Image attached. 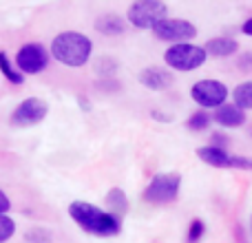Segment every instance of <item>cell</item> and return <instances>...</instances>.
<instances>
[{
	"label": "cell",
	"instance_id": "5b68a950",
	"mask_svg": "<svg viewBox=\"0 0 252 243\" xmlns=\"http://www.w3.org/2000/svg\"><path fill=\"white\" fill-rule=\"evenodd\" d=\"M182 177L177 173H157L144 190V201L148 204H170L179 197Z\"/></svg>",
	"mask_w": 252,
	"mask_h": 243
},
{
	"label": "cell",
	"instance_id": "4fadbf2b",
	"mask_svg": "<svg viewBox=\"0 0 252 243\" xmlns=\"http://www.w3.org/2000/svg\"><path fill=\"white\" fill-rule=\"evenodd\" d=\"M239 44L237 40L226 38V35H219V38H210L208 42L204 44V51L206 56H215V58H230L237 53Z\"/></svg>",
	"mask_w": 252,
	"mask_h": 243
},
{
	"label": "cell",
	"instance_id": "5bb4252c",
	"mask_svg": "<svg viewBox=\"0 0 252 243\" xmlns=\"http://www.w3.org/2000/svg\"><path fill=\"white\" fill-rule=\"evenodd\" d=\"M95 29L104 35H120L126 31V22L115 13H104L95 20Z\"/></svg>",
	"mask_w": 252,
	"mask_h": 243
},
{
	"label": "cell",
	"instance_id": "cb8c5ba5",
	"mask_svg": "<svg viewBox=\"0 0 252 243\" xmlns=\"http://www.w3.org/2000/svg\"><path fill=\"white\" fill-rule=\"evenodd\" d=\"M241 33H244V35H250V38H252V18H248V20L241 25Z\"/></svg>",
	"mask_w": 252,
	"mask_h": 243
},
{
	"label": "cell",
	"instance_id": "d6986e66",
	"mask_svg": "<svg viewBox=\"0 0 252 243\" xmlns=\"http://www.w3.org/2000/svg\"><path fill=\"white\" fill-rule=\"evenodd\" d=\"M206 235V221L204 219H192L190 226H188V235H186V243H199Z\"/></svg>",
	"mask_w": 252,
	"mask_h": 243
},
{
	"label": "cell",
	"instance_id": "6da1fadb",
	"mask_svg": "<svg viewBox=\"0 0 252 243\" xmlns=\"http://www.w3.org/2000/svg\"><path fill=\"white\" fill-rule=\"evenodd\" d=\"M69 217L82 228L84 232L95 237H115L122 230V219L111 214L109 210L100 208L95 204H89V201H73L69 204Z\"/></svg>",
	"mask_w": 252,
	"mask_h": 243
},
{
	"label": "cell",
	"instance_id": "ac0fdd59",
	"mask_svg": "<svg viewBox=\"0 0 252 243\" xmlns=\"http://www.w3.org/2000/svg\"><path fill=\"white\" fill-rule=\"evenodd\" d=\"M210 122H213V115L206 113V111H197V113H192L190 118H188L186 126L190 130H197V133H201V130H206L210 126Z\"/></svg>",
	"mask_w": 252,
	"mask_h": 243
},
{
	"label": "cell",
	"instance_id": "44dd1931",
	"mask_svg": "<svg viewBox=\"0 0 252 243\" xmlns=\"http://www.w3.org/2000/svg\"><path fill=\"white\" fill-rule=\"evenodd\" d=\"M230 168L252 170V157H237V155H232V159H230Z\"/></svg>",
	"mask_w": 252,
	"mask_h": 243
},
{
	"label": "cell",
	"instance_id": "9a60e30c",
	"mask_svg": "<svg viewBox=\"0 0 252 243\" xmlns=\"http://www.w3.org/2000/svg\"><path fill=\"white\" fill-rule=\"evenodd\" d=\"M106 204H109V213L115 214V217H120V219L128 213V199H126V195L120 190V188L109 190V195H106Z\"/></svg>",
	"mask_w": 252,
	"mask_h": 243
},
{
	"label": "cell",
	"instance_id": "7a4b0ae2",
	"mask_svg": "<svg viewBox=\"0 0 252 243\" xmlns=\"http://www.w3.org/2000/svg\"><path fill=\"white\" fill-rule=\"evenodd\" d=\"M51 58L60 62L62 66L69 69H80L91 60L93 42L89 35L80 33V31H62L51 40V49H49Z\"/></svg>",
	"mask_w": 252,
	"mask_h": 243
},
{
	"label": "cell",
	"instance_id": "7402d4cb",
	"mask_svg": "<svg viewBox=\"0 0 252 243\" xmlns=\"http://www.w3.org/2000/svg\"><path fill=\"white\" fill-rule=\"evenodd\" d=\"M237 66H239L241 71H252V51L241 53V56L237 58Z\"/></svg>",
	"mask_w": 252,
	"mask_h": 243
},
{
	"label": "cell",
	"instance_id": "8fae6325",
	"mask_svg": "<svg viewBox=\"0 0 252 243\" xmlns=\"http://www.w3.org/2000/svg\"><path fill=\"white\" fill-rule=\"evenodd\" d=\"M213 120L223 128H239V126L246 124V111H241L235 104H223L215 111Z\"/></svg>",
	"mask_w": 252,
	"mask_h": 243
},
{
	"label": "cell",
	"instance_id": "e0dca14e",
	"mask_svg": "<svg viewBox=\"0 0 252 243\" xmlns=\"http://www.w3.org/2000/svg\"><path fill=\"white\" fill-rule=\"evenodd\" d=\"M232 100H235V106H239L241 111H252V80L237 84L232 91Z\"/></svg>",
	"mask_w": 252,
	"mask_h": 243
},
{
	"label": "cell",
	"instance_id": "3957f363",
	"mask_svg": "<svg viewBox=\"0 0 252 243\" xmlns=\"http://www.w3.org/2000/svg\"><path fill=\"white\" fill-rule=\"evenodd\" d=\"M208 56H206L204 47H197V44H188V42H182V44H173L164 51V62L168 69L173 71H195L199 66L206 64Z\"/></svg>",
	"mask_w": 252,
	"mask_h": 243
},
{
	"label": "cell",
	"instance_id": "277c9868",
	"mask_svg": "<svg viewBox=\"0 0 252 243\" xmlns=\"http://www.w3.org/2000/svg\"><path fill=\"white\" fill-rule=\"evenodd\" d=\"M51 62V53L44 44L40 42H27L22 44L16 51V58H13V64L20 71L22 75H38L42 73L44 69Z\"/></svg>",
	"mask_w": 252,
	"mask_h": 243
},
{
	"label": "cell",
	"instance_id": "7c38bea8",
	"mask_svg": "<svg viewBox=\"0 0 252 243\" xmlns=\"http://www.w3.org/2000/svg\"><path fill=\"white\" fill-rule=\"evenodd\" d=\"M197 157H199L204 164L213 166V168H230V159L232 155L223 148L217 146H204V148H197Z\"/></svg>",
	"mask_w": 252,
	"mask_h": 243
},
{
	"label": "cell",
	"instance_id": "9c48e42d",
	"mask_svg": "<svg viewBox=\"0 0 252 243\" xmlns=\"http://www.w3.org/2000/svg\"><path fill=\"white\" fill-rule=\"evenodd\" d=\"M151 31L161 42H175V44L190 42L197 35V27L190 20H184V18H166L159 25L153 27Z\"/></svg>",
	"mask_w": 252,
	"mask_h": 243
},
{
	"label": "cell",
	"instance_id": "52a82bcc",
	"mask_svg": "<svg viewBox=\"0 0 252 243\" xmlns=\"http://www.w3.org/2000/svg\"><path fill=\"white\" fill-rule=\"evenodd\" d=\"M49 115V104L40 97H27L22 100L16 109L11 111L9 124L16 128H33V126L42 124L44 118Z\"/></svg>",
	"mask_w": 252,
	"mask_h": 243
},
{
	"label": "cell",
	"instance_id": "8992f818",
	"mask_svg": "<svg viewBox=\"0 0 252 243\" xmlns=\"http://www.w3.org/2000/svg\"><path fill=\"white\" fill-rule=\"evenodd\" d=\"M168 18V4L159 0H139L128 7V22L137 29H153Z\"/></svg>",
	"mask_w": 252,
	"mask_h": 243
},
{
	"label": "cell",
	"instance_id": "30bf717a",
	"mask_svg": "<svg viewBox=\"0 0 252 243\" xmlns=\"http://www.w3.org/2000/svg\"><path fill=\"white\" fill-rule=\"evenodd\" d=\"M139 84L151 89V91H164L173 84V75H170V71L161 69V66H148L139 73Z\"/></svg>",
	"mask_w": 252,
	"mask_h": 243
},
{
	"label": "cell",
	"instance_id": "2e32d148",
	"mask_svg": "<svg viewBox=\"0 0 252 243\" xmlns=\"http://www.w3.org/2000/svg\"><path fill=\"white\" fill-rule=\"evenodd\" d=\"M0 73L4 75V80L11 84H16V87H20L22 82H25V75L20 73V71L16 69V64H13V60L7 56L4 51H0Z\"/></svg>",
	"mask_w": 252,
	"mask_h": 243
},
{
	"label": "cell",
	"instance_id": "603a6c76",
	"mask_svg": "<svg viewBox=\"0 0 252 243\" xmlns=\"http://www.w3.org/2000/svg\"><path fill=\"white\" fill-rule=\"evenodd\" d=\"M11 210V199L7 197V192L0 190V214H7Z\"/></svg>",
	"mask_w": 252,
	"mask_h": 243
},
{
	"label": "cell",
	"instance_id": "ffe728a7",
	"mask_svg": "<svg viewBox=\"0 0 252 243\" xmlns=\"http://www.w3.org/2000/svg\"><path fill=\"white\" fill-rule=\"evenodd\" d=\"M16 235V221L9 214H0V243H7Z\"/></svg>",
	"mask_w": 252,
	"mask_h": 243
},
{
	"label": "cell",
	"instance_id": "ba28073f",
	"mask_svg": "<svg viewBox=\"0 0 252 243\" xmlns=\"http://www.w3.org/2000/svg\"><path fill=\"white\" fill-rule=\"evenodd\" d=\"M228 87L219 80H199V82L192 84L190 89V97L195 100V104L204 109H219V106L226 104L228 100Z\"/></svg>",
	"mask_w": 252,
	"mask_h": 243
}]
</instances>
